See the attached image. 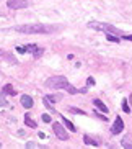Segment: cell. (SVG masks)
Masks as SVG:
<instances>
[{
  "label": "cell",
  "instance_id": "obj_1",
  "mask_svg": "<svg viewBox=\"0 0 132 149\" xmlns=\"http://www.w3.org/2000/svg\"><path fill=\"white\" fill-rule=\"evenodd\" d=\"M46 87L47 88H64L69 93H87V88H75L72 84H69V80L64 75H54L49 77L46 80Z\"/></svg>",
  "mask_w": 132,
  "mask_h": 149
},
{
  "label": "cell",
  "instance_id": "obj_15",
  "mask_svg": "<svg viewBox=\"0 0 132 149\" xmlns=\"http://www.w3.org/2000/svg\"><path fill=\"white\" fill-rule=\"evenodd\" d=\"M69 111H70V113H77V115H85V111H83V110L75 108V107H70V108H69Z\"/></svg>",
  "mask_w": 132,
  "mask_h": 149
},
{
  "label": "cell",
  "instance_id": "obj_11",
  "mask_svg": "<svg viewBox=\"0 0 132 149\" xmlns=\"http://www.w3.org/2000/svg\"><path fill=\"white\" fill-rule=\"evenodd\" d=\"M83 141H85V143H87L88 146H95V148H96V146H98V141L95 139V138H91V136H90V134H85V136H83Z\"/></svg>",
  "mask_w": 132,
  "mask_h": 149
},
{
  "label": "cell",
  "instance_id": "obj_22",
  "mask_svg": "<svg viewBox=\"0 0 132 149\" xmlns=\"http://www.w3.org/2000/svg\"><path fill=\"white\" fill-rule=\"evenodd\" d=\"M26 148H39V146L34 144V143H26Z\"/></svg>",
  "mask_w": 132,
  "mask_h": 149
},
{
  "label": "cell",
  "instance_id": "obj_3",
  "mask_svg": "<svg viewBox=\"0 0 132 149\" xmlns=\"http://www.w3.org/2000/svg\"><path fill=\"white\" fill-rule=\"evenodd\" d=\"M52 131L56 133V136L59 139H62V141L69 139V133H67V130L62 126L60 123H52Z\"/></svg>",
  "mask_w": 132,
  "mask_h": 149
},
{
  "label": "cell",
  "instance_id": "obj_6",
  "mask_svg": "<svg viewBox=\"0 0 132 149\" xmlns=\"http://www.w3.org/2000/svg\"><path fill=\"white\" fill-rule=\"evenodd\" d=\"M26 51H28V53H33V56H34V57H41L44 54V49L39 48V46H36V44H28Z\"/></svg>",
  "mask_w": 132,
  "mask_h": 149
},
{
  "label": "cell",
  "instance_id": "obj_8",
  "mask_svg": "<svg viewBox=\"0 0 132 149\" xmlns=\"http://www.w3.org/2000/svg\"><path fill=\"white\" fill-rule=\"evenodd\" d=\"M47 102H52V103H57V102H60L62 98H64V95L62 93H52V95H46L44 97Z\"/></svg>",
  "mask_w": 132,
  "mask_h": 149
},
{
  "label": "cell",
  "instance_id": "obj_17",
  "mask_svg": "<svg viewBox=\"0 0 132 149\" xmlns=\"http://www.w3.org/2000/svg\"><path fill=\"white\" fill-rule=\"evenodd\" d=\"M122 148H127V149H132V143H129V139L126 138V139L122 141Z\"/></svg>",
  "mask_w": 132,
  "mask_h": 149
},
{
  "label": "cell",
  "instance_id": "obj_5",
  "mask_svg": "<svg viewBox=\"0 0 132 149\" xmlns=\"http://www.w3.org/2000/svg\"><path fill=\"white\" fill-rule=\"evenodd\" d=\"M122 130H124V121L121 120V116H118L114 120V123H113V126H111V133L113 134H119Z\"/></svg>",
  "mask_w": 132,
  "mask_h": 149
},
{
  "label": "cell",
  "instance_id": "obj_13",
  "mask_svg": "<svg viewBox=\"0 0 132 149\" xmlns=\"http://www.w3.org/2000/svg\"><path fill=\"white\" fill-rule=\"evenodd\" d=\"M25 123H26V126H30V128H36V126H38L34 120L30 118V115H25Z\"/></svg>",
  "mask_w": 132,
  "mask_h": 149
},
{
  "label": "cell",
  "instance_id": "obj_23",
  "mask_svg": "<svg viewBox=\"0 0 132 149\" xmlns=\"http://www.w3.org/2000/svg\"><path fill=\"white\" fill-rule=\"evenodd\" d=\"M95 115H96L98 118H101V120H106V116H104V115H100V113H98V111H95Z\"/></svg>",
  "mask_w": 132,
  "mask_h": 149
},
{
  "label": "cell",
  "instance_id": "obj_21",
  "mask_svg": "<svg viewBox=\"0 0 132 149\" xmlns=\"http://www.w3.org/2000/svg\"><path fill=\"white\" fill-rule=\"evenodd\" d=\"M87 84H88V85H95V79H93V77H88Z\"/></svg>",
  "mask_w": 132,
  "mask_h": 149
},
{
  "label": "cell",
  "instance_id": "obj_12",
  "mask_svg": "<svg viewBox=\"0 0 132 149\" xmlns=\"http://www.w3.org/2000/svg\"><path fill=\"white\" fill-rule=\"evenodd\" d=\"M2 92H3V93H7V95H16V90H15V88L12 87L10 84H7V85H5Z\"/></svg>",
  "mask_w": 132,
  "mask_h": 149
},
{
  "label": "cell",
  "instance_id": "obj_4",
  "mask_svg": "<svg viewBox=\"0 0 132 149\" xmlns=\"http://www.w3.org/2000/svg\"><path fill=\"white\" fill-rule=\"evenodd\" d=\"M7 5L12 10H20V8H26L28 5H30V2L28 0H8Z\"/></svg>",
  "mask_w": 132,
  "mask_h": 149
},
{
  "label": "cell",
  "instance_id": "obj_24",
  "mask_svg": "<svg viewBox=\"0 0 132 149\" xmlns=\"http://www.w3.org/2000/svg\"><path fill=\"white\" fill-rule=\"evenodd\" d=\"M0 148H2V144H0Z\"/></svg>",
  "mask_w": 132,
  "mask_h": 149
},
{
  "label": "cell",
  "instance_id": "obj_2",
  "mask_svg": "<svg viewBox=\"0 0 132 149\" xmlns=\"http://www.w3.org/2000/svg\"><path fill=\"white\" fill-rule=\"evenodd\" d=\"M15 31L25 33V35H43V33H52V31H56V26H47V25H43V23H33V25L16 26Z\"/></svg>",
  "mask_w": 132,
  "mask_h": 149
},
{
  "label": "cell",
  "instance_id": "obj_19",
  "mask_svg": "<svg viewBox=\"0 0 132 149\" xmlns=\"http://www.w3.org/2000/svg\"><path fill=\"white\" fill-rule=\"evenodd\" d=\"M43 121H44V123H52V120H51V116H49V115L44 113V115H43Z\"/></svg>",
  "mask_w": 132,
  "mask_h": 149
},
{
  "label": "cell",
  "instance_id": "obj_16",
  "mask_svg": "<svg viewBox=\"0 0 132 149\" xmlns=\"http://www.w3.org/2000/svg\"><path fill=\"white\" fill-rule=\"evenodd\" d=\"M122 110L126 111V113H131V108H129V105H127V100H122Z\"/></svg>",
  "mask_w": 132,
  "mask_h": 149
},
{
  "label": "cell",
  "instance_id": "obj_18",
  "mask_svg": "<svg viewBox=\"0 0 132 149\" xmlns=\"http://www.w3.org/2000/svg\"><path fill=\"white\" fill-rule=\"evenodd\" d=\"M5 105H7V100L3 97V92H0V107H5Z\"/></svg>",
  "mask_w": 132,
  "mask_h": 149
},
{
  "label": "cell",
  "instance_id": "obj_14",
  "mask_svg": "<svg viewBox=\"0 0 132 149\" xmlns=\"http://www.w3.org/2000/svg\"><path fill=\"white\" fill-rule=\"evenodd\" d=\"M106 38H108V41H113V43L121 41V38H118V35H113V33H106Z\"/></svg>",
  "mask_w": 132,
  "mask_h": 149
},
{
  "label": "cell",
  "instance_id": "obj_10",
  "mask_svg": "<svg viewBox=\"0 0 132 149\" xmlns=\"http://www.w3.org/2000/svg\"><path fill=\"white\" fill-rule=\"evenodd\" d=\"M93 105L96 107V108L100 110V111H103V113H108V107H106L101 100H98V98H95V100H93Z\"/></svg>",
  "mask_w": 132,
  "mask_h": 149
},
{
  "label": "cell",
  "instance_id": "obj_20",
  "mask_svg": "<svg viewBox=\"0 0 132 149\" xmlns=\"http://www.w3.org/2000/svg\"><path fill=\"white\" fill-rule=\"evenodd\" d=\"M16 51H18L20 54H25V53H26V48H21V46H18V48H16Z\"/></svg>",
  "mask_w": 132,
  "mask_h": 149
},
{
  "label": "cell",
  "instance_id": "obj_9",
  "mask_svg": "<svg viewBox=\"0 0 132 149\" xmlns=\"http://www.w3.org/2000/svg\"><path fill=\"white\" fill-rule=\"evenodd\" d=\"M33 98H31L30 95H21V105L25 107V108H31L33 107Z\"/></svg>",
  "mask_w": 132,
  "mask_h": 149
},
{
  "label": "cell",
  "instance_id": "obj_7",
  "mask_svg": "<svg viewBox=\"0 0 132 149\" xmlns=\"http://www.w3.org/2000/svg\"><path fill=\"white\" fill-rule=\"evenodd\" d=\"M59 115V116H60V120H62V123H64V126H65L67 128V130H70V131L72 133H75V131H77V128H75L74 126V125H72V123L70 121H69V120H67L65 118V116H64V115H60V113H57Z\"/></svg>",
  "mask_w": 132,
  "mask_h": 149
}]
</instances>
